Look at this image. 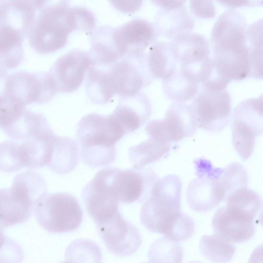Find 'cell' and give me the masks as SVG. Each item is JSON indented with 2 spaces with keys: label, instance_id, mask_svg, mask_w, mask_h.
Listing matches in <instances>:
<instances>
[{
  "label": "cell",
  "instance_id": "74e56055",
  "mask_svg": "<svg viewBox=\"0 0 263 263\" xmlns=\"http://www.w3.org/2000/svg\"><path fill=\"white\" fill-rule=\"evenodd\" d=\"M220 3L223 4L226 6L232 8H236L243 6H258L260 3H262V1H219Z\"/></svg>",
  "mask_w": 263,
  "mask_h": 263
},
{
  "label": "cell",
  "instance_id": "ac0fdd59",
  "mask_svg": "<svg viewBox=\"0 0 263 263\" xmlns=\"http://www.w3.org/2000/svg\"><path fill=\"white\" fill-rule=\"evenodd\" d=\"M212 226L215 235L233 243L246 242L255 232L254 218L226 205L220 207L215 212Z\"/></svg>",
  "mask_w": 263,
  "mask_h": 263
},
{
  "label": "cell",
  "instance_id": "4316f807",
  "mask_svg": "<svg viewBox=\"0 0 263 263\" xmlns=\"http://www.w3.org/2000/svg\"><path fill=\"white\" fill-rule=\"evenodd\" d=\"M162 82L164 93L175 102L184 103L193 98L198 91V83L180 67Z\"/></svg>",
  "mask_w": 263,
  "mask_h": 263
},
{
  "label": "cell",
  "instance_id": "4dcf8cb0",
  "mask_svg": "<svg viewBox=\"0 0 263 263\" xmlns=\"http://www.w3.org/2000/svg\"><path fill=\"white\" fill-rule=\"evenodd\" d=\"M247 44L251 67L249 77L261 79L262 75V19L254 22L247 28Z\"/></svg>",
  "mask_w": 263,
  "mask_h": 263
},
{
  "label": "cell",
  "instance_id": "ffe728a7",
  "mask_svg": "<svg viewBox=\"0 0 263 263\" xmlns=\"http://www.w3.org/2000/svg\"><path fill=\"white\" fill-rule=\"evenodd\" d=\"M153 26L157 34L174 39L192 30L194 20L184 5L176 8H161L155 17Z\"/></svg>",
  "mask_w": 263,
  "mask_h": 263
},
{
  "label": "cell",
  "instance_id": "8992f818",
  "mask_svg": "<svg viewBox=\"0 0 263 263\" xmlns=\"http://www.w3.org/2000/svg\"><path fill=\"white\" fill-rule=\"evenodd\" d=\"M33 211L40 225L53 233L74 231L83 219L79 202L67 193L46 192L36 202Z\"/></svg>",
  "mask_w": 263,
  "mask_h": 263
},
{
  "label": "cell",
  "instance_id": "d6986e66",
  "mask_svg": "<svg viewBox=\"0 0 263 263\" xmlns=\"http://www.w3.org/2000/svg\"><path fill=\"white\" fill-rule=\"evenodd\" d=\"M152 113L149 98L144 93L121 98L114 112L110 114L124 130L125 134L135 132L144 125Z\"/></svg>",
  "mask_w": 263,
  "mask_h": 263
},
{
  "label": "cell",
  "instance_id": "f35d334b",
  "mask_svg": "<svg viewBox=\"0 0 263 263\" xmlns=\"http://www.w3.org/2000/svg\"><path fill=\"white\" fill-rule=\"evenodd\" d=\"M152 3L162 8H176L184 5L185 1H153Z\"/></svg>",
  "mask_w": 263,
  "mask_h": 263
},
{
  "label": "cell",
  "instance_id": "277c9868",
  "mask_svg": "<svg viewBox=\"0 0 263 263\" xmlns=\"http://www.w3.org/2000/svg\"><path fill=\"white\" fill-rule=\"evenodd\" d=\"M77 30L81 31L79 7L61 1L45 4L40 10L27 36L33 49L47 54L63 48L69 35Z\"/></svg>",
  "mask_w": 263,
  "mask_h": 263
},
{
  "label": "cell",
  "instance_id": "8fae6325",
  "mask_svg": "<svg viewBox=\"0 0 263 263\" xmlns=\"http://www.w3.org/2000/svg\"><path fill=\"white\" fill-rule=\"evenodd\" d=\"M195 96L190 106L198 127L211 133L222 130L231 120V98L228 91L202 87Z\"/></svg>",
  "mask_w": 263,
  "mask_h": 263
},
{
  "label": "cell",
  "instance_id": "44dd1931",
  "mask_svg": "<svg viewBox=\"0 0 263 263\" xmlns=\"http://www.w3.org/2000/svg\"><path fill=\"white\" fill-rule=\"evenodd\" d=\"M51 129L44 115L26 108L2 130L12 139L23 141L40 136Z\"/></svg>",
  "mask_w": 263,
  "mask_h": 263
},
{
  "label": "cell",
  "instance_id": "52a82bcc",
  "mask_svg": "<svg viewBox=\"0 0 263 263\" xmlns=\"http://www.w3.org/2000/svg\"><path fill=\"white\" fill-rule=\"evenodd\" d=\"M232 141L234 148L242 160L252 154L257 137L263 130L262 96L246 99L233 111Z\"/></svg>",
  "mask_w": 263,
  "mask_h": 263
},
{
  "label": "cell",
  "instance_id": "9c48e42d",
  "mask_svg": "<svg viewBox=\"0 0 263 263\" xmlns=\"http://www.w3.org/2000/svg\"><path fill=\"white\" fill-rule=\"evenodd\" d=\"M109 89L121 98L133 96L154 79L148 67L147 54L125 58L106 67Z\"/></svg>",
  "mask_w": 263,
  "mask_h": 263
},
{
  "label": "cell",
  "instance_id": "5b68a950",
  "mask_svg": "<svg viewBox=\"0 0 263 263\" xmlns=\"http://www.w3.org/2000/svg\"><path fill=\"white\" fill-rule=\"evenodd\" d=\"M125 133L110 115L96 113L83 117L77 125V137L81 159L88 166H107L116 158V144Z\"/></svg>",
  "mask_w": 263,
  "mask_h": 263
},
{
  "label": "cell",
  "instance_id": "83f0119b",
  "mask_svg": "<svg viewBox=\"0 0 263 263\" xmlns=\"http://www.w3.org/2000/svg\"><path fill=\"white\" fill-rule=\"evenodd\" d=\"M171 148V144L164 143L148 136V138L139 144L130 147L128 157L133 168L139 170L147 164L155 162Z\"/></svg>",
  "mask_w": 263,
  "mask_h": 263
},
{
  "label": "cell",
  "instance_id": "7402d4cb",
  "mask_svg": "<svg viewBox=\"0 0 263 263\" xmlns=\"http://www.w3.org/2000/svg\"><path fill=\"white\" fill-rule=\"evenodd\" d=\"M114 28L111 26L103 25L95 28L90 34L88 52L92 64L111 65L120 59L113 40Z\"/></svg>",
  "mask_w": 263,
  "mask_h": 263
},
{
  "label": "cell",
  "instance_id": "f546056e",
  "mask_svg": "<svg viewBox=\"0 0 263 263\" xmlns=\"http://www.w3.org/2000/svg\"><path fill=\"white\" fill-rule=\"evenodd\" d=\"M201 253L213 263H227L233 257L234 245L216 235H204L199 244Z\"/></svg>",
  "mask_w": 263,
  "mask_h": 263
},
{
  "label": "cell",
  "instance_id": "6da1fadb",
  "mask_svg": "<svg viewBox=\"0 0 263 263\" xmlns=\"http://www.w3.org/2000/svg\"><path fill=\"white\" fill-rule=\"evenodd\" d=\"M247 29L245 17L233 9L221 14L212 29V58L219 70L231 81L241 80L249 76Z\"/></svg>",
  "mask_w": 263,
  "mask_h": 263
},
{
  "label": "cell",
  "instance_id": "ee69618b",
  "mask_svg": "<svg viewBox=\"0 0 263 263\" xmlns=\"http://www.w3.org/2000/svg\"><path fill=\"white\" fill-rule=\"evenodd\" d=\"M61 263H69V262L65 261H64L63 262H61Z\"/></svg>",
  "mask_w": 263,
  "mask_h": 263
},
{
  "label": "cell",
  "instance_id": "3957f363",
  "mask_svg": "<svg viewBox=\"0 0 263 263\" xmlns=\"http://www.w3.org/2000/svg\"><path fill=\"white\" fill-rule=\"evenodd\" d=\"M181 190L176 175H166L155 183L140 211L141 222L147 230L175 239L189 217L181 211Z\"/></svg>",
  "mask_w": 263,
  "mask_h": 263
},
{
  "label": "cell",
  "instance_id": "d6a6232c",
  "mask_svg": "<svg viewBox=\"0 0 263 263\" xmlns=\"http://www.w3.org/2000/svg\"><path fill=\"white\" fill-rule=\"evenodd\" d=\"M183 256L181 246L165 237L154 241L147 253L149 263H181Z\"/></svg>",
  "mask_w": 263,
  "mask_h": 263
},
{
  "label": "cell",
  "instance_id": "7a4b0ae2",
  "mask_svg": "<svg viewBox=\"0 0 263 263\" xmlns=\"http://www.w3.org/2000/svg\"><path fill=\"white\" fill-rule=\"evenodd\" d=\"M196 177L189 184L187 202L195 211L207 212L226 201L236 190L247 187L248 176L240 164L233 162L225 168L214 167L200 158L194 161Z\"/></svg>",
  "mask_w": 263,
  "mask_h": 263
},
{
  "label": "cell",
  "instance_id": "2e32d148",
  "mask_svg": "<svg viewBox=\"0 0 263 263\" xmlns=\"http://www.w3.org/2000/svg\"><path fill=\"white\" fill-rule=\"evenodd\" d=\"M82 197L86 210L96 225L114 217L119 211V201L100 170L83 188Z\"/></svg>",
  "mask_w": 263,
  "mask_h": 263
},
{
  "label": "cell",
  "instance_id": "484cf974",
  "mask_svg": "<svg viewBox=\"0 0 263 263\" xmlns=\"http://www.w3.org/2000/svg\"><path fill=\"white\" fill-rule=\"evenodd\" d=\"M147 61L153 78L162 80L168 78L178 66L170 43L166 42H156L152 46L147 54Z\"/></svg>",
  "mask_w": 263,
  "mask_h": 263
},
{
  "label": "cell",
  "instance_id": "4fadbf2b",
  "mask_svg": "<svg viewBox=\"0 0 263 263\" xmlns=\"http://www.w3.org/2000/svg\"><path fill=\"white\" fill-rule=\"evenodd\" d=\"M92 64L88 52L69 51L59 58L48 71L58 92H73L81 86L86 71Z\"/></svg>",
  "mask_w": 263,
  "mask_h": 263
},
{
  "label": "cell",
  "instance_id": "5bb4252c",
  "mask_svg": "<svg viewBox=\"0 0 263 263\" xmlns=\"http://www.w3.org/2000/svg\"><path fill=\"white\" fill-rule=\"evenodd\" d=\"M157 37L152 24L141 18L130 20L114 28L112 31L114 44L121 59L143 53Z\"/></svg>",
  "mask_w": 263,
  "mask_h": 263
},
{
  "label": "cell",
  "instance_id": "30bf717a",
  "mask_svg": "<svg viewBox=\"0 0 263 263\" xmlns=\"http://www.w3.org/2000/svg\"><path fill=\"white\" fill-rule=\"evenodd\" d=\"M101 170L113 194L119 202L123 203L145 200L159 179L148 168L122 170L108 167Z\"/></svg>",
  "mask_w": 263,
  "mask_h": 263
},
{
  "label": "cell",
  "instance_id": "603a6c76",
  "mask_svg": "<svg viewBox=\"0 0 263 263\" xmlns=\"http://www.w3.org/2000/svg\"><path fill=\"white\" fill-rule=\"evenodd\" d=\"M10 189L16 197L33 209L37 200L47 192L44 179L39 173L32 171L18 174L14 177Z\"/></svg>",
  "mask_w": 263,
  "mask_h": 263
},
{
  "label": "cell",
  "instance_id": "cb8c5ba5",
  "mask_svg": "<svg viewBox=\"0 0 263 263\" xmlns=\"http://www.w3.org/2000/svg\"><path fill=\"white\" fill-rule=\"evenodd\" d=\"M33 208L16 197L10 188L0 189V227L2 229L26 222Z\"/></svg>",
  "mask_w": 263,
  "mask_h": 263
},
{
  "label": "cell",
  "instance_id": "ba28073f",
  "mask_svg": "<svg viewBox=\"0 0 263 263\" xmlns=\"http://www.w3.org/2000/svg\"><path fill=\"white\" fill-rule=\"evenodd\" d=\"M5 93L15 103L26 107L32 103H44L58 92L49 72L17 71L8 75Z\"/></svg>",
  "mask_w": 263,
  "mask_h": 263
},
{
  "label": "cell",
  "instance_id": "d590c367",
  "mask_svg": "<svg viewBox=\"0 0 263 263\" xmlns=\"http://www.w3.org/2000/svg\"><path fill=\"white\" fill-rule=\"evenodd\" d=\"M192 12L200 18H213L215 16V10L213 1H190Z\"/></svg>",
  "mask_w": 263,
  "mask_h": 263
},
{
  "label": "cell",
  "instance_id": "60d3db41",
  "mask_svg": "<svg viewBox=\"0 0 263 263\" xmlns=\"http://www.w3.org/2000/svg\"><path fill=\"white\" fill-rule=\"evenodd\" d=\"M4 10V1H0V23L2 20Z\"/></svg>",
  "mask_w": 263,
  "mask_h": 263
},
{
  "label": "cell",
  "instance_id": "e0dca14e",
  "mask_svg": "<svg viewBox=\"0 0 263 263\" xmlns=\"http://www.w3.org/2000/svg\"><path fill=\"white\" fill-rule=\"evenodd\" d=\"M170 44L178 65L196 79L204 62L210 57V45L206 38L189 32L176 36Z\"/></svg>",
  "mask_w": 263,
  "mask_h": 263
},
{
  "label": "cell",
  "instance_id": "f6af8a7d",
  "mask_svg": "<svg viewBox=\"0 0 263 263\" xmlns=\"http://www.w3.org/2000/svg\"><path fill=\"white\" fill-rule=\"evenodd\" d=\"M142 263H145V262H142Z\"/></svg>",
  "mask_w": 263,
  "mask_h": 263
},
{
  "label": "cell",
  "instance_id": "9a60e30c",
  "mask_svg": "<svg viewBox=\"0 0 263 263\" xmlns=\"http://www.w3.org/2000/svg\"><path fill=\"white\" fill-rule=\"evenodd\" d=\"M98 233L108 250L120 256L135 253L142 243L141 234L134 225L124 219L120 213L97 225Z\"/></svg>",
  "mask_w": 263,
  "mask_h": 263
},
{
  "label": "cell",
  "instance_id": "1f68e13d",
  "mask_svg": "<svg viewBox=\"0 0 263 263\" xmlns=\"http://www.w3.org/2000/svg\"><path fill=\"white\" fill-rule=\"evenodd\" d=\"M65 261L69 263H102V254L95 242L86 239H77L67 247Z\"/></svg>",
  "mask_w": 263,
  "mask_h": 263
},
{
  "label": "cell",
  "instance_id": "e575fe53",
  "mask_svg": "<svg viewBox=\"0 0 263 263\" xmlns=\"http://www.w3.org/2000/svg\"><path fill=\"white\" fill-rule=\"evenodd\" d=\"M24 252L22 247L6 236L0 247V263H22Z\"/></svg>",
  "mask_w": 263,
  "mask_h": 263
},
{
  "label": "cell",
  "instance_id": "8d00e7d4",
  "mask_svg": "<svg viewBox=\"0 0 263 263\" xmlns=\"http://www.w3.org/2000/svg\"><path fill=\"white\" fill-rule=\"evenodd\" d=\"M143 1H112L110 3L118 10L133 13L140 8Z\"/></svg>",
  "mask_w": 263,
  "mask_h": 263
},
{
  "label": "cell",
  "instance_id": "7bdbcfd3",
  "mask_svg": "<svg viewBox=\"0 0 263 263\" xmlns=\"http://www.w3.org/2000/svg\"><path fill=\"white\" fill-rule=\"evenodd\" d=\"M4 234L3 229L0 227V237Z\"/></svg>",
  "mask_w": 263,
  "mask_h": 263
},
{
  "label": "cell",
  "instance_id": "836d02e7",
  "mask_svg": "<svg viewBox=\"0 0 263 263\" xmlns=\"http://www.w3.org/2000/svg\"><path fill=\"white\" fill-rule=\"evenodd\" d=\"M25 167L21 143L6 141L0 143V171L11 173Z\"/></svg>",
  "mask_w": 263,
  "mask_h": 263
},
{
  "label": "cell",
  "instance_id": "d4e9b609",
  "mask_svg": "<svg viewBox=\"0 0 263 263\" xmlns=\"http://www.w3.org/2000/svg\"><path fill=\"white\" fill-rule=\"evenodd\" d=\"M79 161V148L72 138L58 136L50 161L47 167L57 174H66L76 167Z\"/></svg>",
  "mask_w": 263,
  "mask_h": 263
},
{
  "label": "cell",
  "instance_id": "ab89813d",
  "mask_svg": "<svg viewBox=\"0 0 263 263\" xmlns=\"http://www.w3.org/2000/svg\"><path fill=\"white\" fill-rule=\"evenodd\" d=\"M248 263H262V246L258 247L253 252Z\"/></svg>",
  "mask_w": 263,
  "mask_h": 263
},
{
  "label": "cell",
  "instance_id": "7c38bea8",
  "mask_svg": "<svg viewBox=\"0 0 263 263\" xmlns=\"http://www.w3.org/2000/svg\"><path fill=\"white\" fill-rule=\"evenodd\" d=\"M197 127L190 105L174 102L168 108L163 119L149 121L145 130L148 136L171 144L184 138L192 137Z\"/></svg>",
  "mask_w": 263,
  "mask_h": 263
},
{
  "label": "cell",
  "instance_id": "b9f144b4",
  "mask_svg": "<svg viewBox=\"0 0 263 263\" xmlns=\"http://www.w3.org/2000/svg\"><path fill=\"white\" fill-rule=\"evenodd\" d=\"M187 263H203V262L199 261H190L189 262H187Z\"/></svg>",
  "mask_w": 263,
  "mask_h": 263
},
{
  "label": "cell",
  "instance_id": "f1b7e54d",
  "mask_svg": "<svg viewBox=\"0 0 263 263\" xmlns=\"http://www.w3.org/2000/svg\"><path fill=\"white\" fill-rule=\"evenodd\" d=\"M86 92L90 101L97 104H105L112 98L106 77V65L92 64L90 66L86 80Z\"/></svg>",
  "mask_w": 263,
  "mask_h": 263
}]
</instances>
